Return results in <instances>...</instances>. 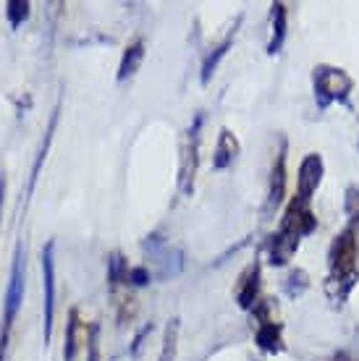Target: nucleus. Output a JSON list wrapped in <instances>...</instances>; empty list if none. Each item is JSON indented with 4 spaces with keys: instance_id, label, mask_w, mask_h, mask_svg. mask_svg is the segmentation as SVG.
I'll list each match as a JSON object with an SVG mask.
<instances>
[{
    "instance_id": "obj_1",
    "label": "nucleus",
    "mask_w": 359,
    "mask_h": 361,
    "mask_svg": "<svg viewBox=\"0 0 359 361\" xmlns=\"http://www.w3.org/2000/svg\"><path fill=\"white\" fill-rule=\"evenodd\" d=\"M359 280V244L354 228L346 226L341 233L333 235L328 246V278H325V293L336 307H343L349 301L351 290Z\"/></svg>"
},
{
    "instance_id": "obj_2",
    "label": "nucleus",
    "mask_w": 359,
    "mask_h": 361,
    "mask_svg": "<svg viewBox=\"0 0 359 361\" xmlns=\"http://www.w3.org/2000/svg\"><path fill=\"white\" fill-rule=\"evenodd\" d=\"M24 275H27V254H24V244L18 241L16 252H13V264H11L8 286H6V298H3V330H0V361H6V351H8V338L11 327L16 322V314L24 301Z\"/></svg>"
},
{
    "instance_id": "obj_3",
    "label": "nucleus",
    "mask_w": 359,
    "mask_h": 361,
    "mask_svg": "<svg viewBox=\"0 0 359 361\" xmlns=\"http://www.w3.org/2000/svg\"><path fill=\"white\" fill-rule=\"evenodd\" d=\"M312 92L314 102H317L320 110H328L333 102L346 105L351 92H354V79L343 68H339V66L320 63L312 68Z\"/></svg>"
},
{
    "instance_id": "obj_4",
    "label": "nucleus",
    "mask_w": 359,
    "mask_h": 361,
    "mask_svg": "<svg viewBox=\"0 0 359 361\" xmlns=\"http://www.w3.org/2000/svg\"><path fill=\"white\" fill-rule=\"evenodd\" d=\"M252 312H254V343H257V348H260L262 353H270V356L286 351V343H283V325L273 317L270 301H260Z\"/></svg>"
},
{
    "instance_id": "obj_5",
    "label": "nucleus",
    "mask_w": 359,
    "mask_h": 361,
    "mask_svg": "<svg viewBox=\"0 0 359 361\" xmlns=\"http://www.w3.org/2000/svg\"><path fill=\"white\" fill-rule=\"evenodd\" d=\"M142 249L147 254H150V259H153V275L158 280H168L173 278L176 272H181V267H184V252L181 249H176V246H171V241H165V238H160L158 233L147 235L142 241Z\"/></svg>"
},
{
    "instance_id": "obj_6",
    "label": "nucleus",
    "mask_w": 359,
    "mask_h": 361,
    "mask_svg": "<svg viewBox=\"0 0 359 361\" xmlns=\"http://www.w3.org/2000/svg\"><path fill=\"white\" fill-rule=\"evenodd\" d=\"M199 128H202V116L194 118V123L189 126L187 139L181 145V160H179V191L184 197L194 194V180H197L199 168Z\"/></svg>"
},
{
    "instance_id": "obj_7",
    "label": "nucleus",
    "mask_w": 359,
    "mask_h": 361,
    "mask_svg": "<svg viewBox=\"0 0 359 361\" xmlns=\"http://www.w3.org/2000/svg\"><path fill=\"white\" fill-rule=\"evenodd\" d=\"M42 290H45V301H42V335H45V345L53 338V319H55V241H47L42 249Z\"/></svg>"
},
{
    "instance_id": "obj_8",
    "label": "nucleus",
    "mask_w": 359,
    "mask_h": 361,
    "mask_svg": "<svg viewBox=\"0 0 359 361\" xmlns=\"http://www.w3.org/2000/svg\"><path fill=\"white\" fill-rule=\"evenodd\" d=\"M314 228H317V217H314L312 202H302V199L291 197V202L286 204V212L281 217L278 231L302 241L305 235L314 233Z\"/></svg>"
},
{
    "instance_id": "obj_9",
    "label": "nucleus",
    "mask_w": 359,
    "mask_h": 361,
    "mask_svg": "<svg viewBox=\"0 0 359 361\" xmlns=\"http://www.w3.org/2000/svg\"><path fill=\"white\" fill-rule=\"evenodd\" d=\"M286 186H288V176H286V139L281 136V145L276 149V157H273V165H270V178H268V197H265V215H276V209L283 204L286 199Z\"/></svg>"
},
{
    "instance_id": "obj_10",
    "label": "nucleus",
    "mask_w": 359,
    "mask_h": 361,
    "mask_svg": "<svg viewBox=\"0 0 359 361\" xmlns=\"http://www.w3.org/2000/svg\"><path fill=\"white\" fill-rule=\"evenodd\" d=\"M325 176V163L323 154L310 152L305 154V160L299 163V173H297V194L294 197L302 199V202H312V197L317 194L320 183H323Z\"/></svg>"
},
{
    "instance_id": "obj_11",
    "label": "nucleus",
    "mask_w": 359,
    "mask_h": 361,
    "mask_svg": "<svg viewBox=\"0 0 359 361\" xmlns=\"http://www.w3.org/2000/svg\"><path fill=\"white\" fill-rule=\"evenodd\" d=\"M260 262L247 264V270L239 275V283H236V304L244 312H252V309L260 304Z\"/></svg>"
},
{
    "instance_id": "obj_12",
    "label": "nucleus",
    "mask_w": 359,
    "mask_h": 361,
    "mask_svg": "<svg viewBox=\"0 0 359 361\" xmlns=\"http://www.w3.org/2000/svg\"><path fill=\"white\" fill-rule=\"evenodd\" d=\"M299 246H302V241H299V238H291V235H286L283 231L270 233L268 241H265L268 262L273 264V267H286V264L294 259V254L299 252Z\"/></svg>"
},
{
    "instance_id": "obj_13",
    "label": "nucleus",
    "mask_w": 359,
    "mask_h": 361,
    "mask_svg": "<svg viewBox=\"0 0 359 361\" xmlns=\"http://www.w3.org/2000/svg\"><path fill=\"white\" fill-rule=\"evenodd\" d=\"M242 154V142L239 136L231 131V128H220L218 134V145H216V154H213V171H228L231 165L239 160Z\"/></svg>"
},
{
    "instance_id": "obj_14",
    "label": "nucleus",
    "mask_w": 359,
    "mask_h": 361,
    "mask_svg": "<svg viewBox=\"0 0 359 361\" xmlns=\"http://www.w3.org/2000/svg\"><path fill=\"white\" fill-rule=\"evenodd\" d=\"M288 35V6L286 3H273L270 6V39H268V55H278Z\"/></svg>"
},
{
    "instance_id": "obj_15",
    "label": "nucleus",
    "mask_w": 359,
    "mask_h": 361,
    "mask_svg": "<svg viewBox=\"0 0 359 361\" xmlns=\"http://www.w3.org/2000/svg\"><path fill=\"white\" fill-rule=\"evenodd\" d=\"M239 24H242V16H239ZM239 24H236V27L231 29L216 47H213V53L205 55V61H202V73H199V82L202 84H210L213 73H216L218 66H220V61L228 55V50H231V45H234V39H236V32H239Z\"/></svg>"
},
{
    "instance_id": "obj_16",
    "label": "nucleus",
    "mask_w": 359,
    "mask_h": 361,
    "mask_svg": "<svg viewBox=\"0 0 359 361\" xmlns=\"http://www.w3.org/2000/svg\"><path fill=\"white\" fill-rule=\"evenodd\" d=\"M144 39L142 37H136L134 42H129V47L124 50V55H121V66H118V73H116V79L121 84L129 82L131 76H136V71H139V66H142L144 61Z\"/></svg>"
},
{
    "instance_id": "obj_17",
    "label": "nucleus",
    "mask_w": 359,
    "mask_h": 361,
    "mask_svg": "<svg viewBox=\"0 0 359 361\" xmlns=\"http://www.w3.org/2000/svg\"><path fill=\"white\" fill-rule=\"evenodd\" d=\"M81 335H87V330L81 327L79 309L69 312V322H66V345H63V361H76L81 345Z\"/></svg>"
},
{
    "instance_id": "obj_18",
    "label": "nucleus",
    "mask_w": 359,
    "mask_h": 361,
    "mask_svg": "<svg viewBox=\"0 0 359 361\" xmlns=\"http://www.w3.org/2000/svg\"><path fill=\"white\" fill-rule=\"evenodd\" d=\"M181 319L173 317L171 322L165 325V333H163V348H160V359L158 361H176V353H179V325Z\"/></svg>"
},
{
    "instance_id": "obj_19",
    "label": "nucleus",
    "mask_w": 359,
    "mask_h": 361,
    "mask_svg": "<svg viewBox=\"0 0 359 361\" xmlns=\"http://www.w3.org/2000/svg\"><path fill=\"white\" fill-rule=\"evenodd\" d=\"M126 275H129V262L121 252H110L108 254V283L110 288H116L121 283H126Z\"/></svg>"
},
{
    "instance_id": "obj_20",
    "label": "nucleus",
    "mask_w": 359,
    "mask_h": 361,
    "mask_svg": "<svg viewBox=\"0 0 359 361\" xmlns=\"http://www.w3.org/2000/svg\"><path fill=\"white\" fill-rule=\"evenodd\" d=\"M310 288V275H307L302 267H297V270H291L286 275V280H283V290H286L288 298H299L305 296V290Z\"/></svg>"
},
{
    "instance_id": "obj_21",
    "label": "nucleus",
    "mask_w": 359,
    "mask_h": 361,
    "mask_svg": "<svg viewBox=\"0 0 359 361\" xmlns=\"http://www.w3.org/2000/svg\"><path fill=\"white\" fill-rule=\"evenodd\" d=\"M32 13V3L29 0H8L6 3V16H8V24L13 29H18Z\"/></svg>"
},
{
    "instance_id": "obj_22",
    "label": "nucleus",
    "mask_w": 359,
    "mask_h": 361,
    "mask_svg": "<svg viewBox=\"0 0 359 361\" xmlns=\"http://www.w3.org/2000/svg\"><path fill=\"white\" fill-rule=\"evenodd\" d=\"M55 126H58V108H55L53 118H50V126H47V134H45V142H42V149H40V154H37V160H35V168H32V176H29V191L35 189L37 173H40V168H42V160H45V154H47V147H50V139H53V131H55Z\"/></svg>"
},
{
    "instance_id": "obj_23",
    "label": "nucleus",
    "mask_w": 359,
    "mask_h": 361,
    "mask_svg": "<svg viewBox=\"0 0 359 361\" xmlns=\"http://www.w3.org/2000/svg\"><path fill=\"white\" fill-rule=\"evenodd\" d=\"M153 280V270L147 264H136V267H129V275H126V283L134 286V288H142Z\"/></svg>"
},
{
    "instance_id": "obj_24",
    "label": "nucleus",
    "mask_w": 359,
    "mask_h": 361,
    "mask_svg": "<svg viewBox=\"0 0 359 361\" xmlns=\"http://www.w3.org/2000/svg\"><path fill=\"white\" fill-rule=\"evenodd\" d=\"M150 333H153V322H147V325L134 335V341H131V345H129V356H131V359H136V356L142 353V345H144V341L150 338Z\"/></svg>"
},
{
    "instance_id": "obj_25",
    "label": "nucleus",
    "mask_w": 359,
    "mask_h": 361,
    "mask_svg": "<svg viewBox=\"0 0 359 361\" xmlns=\"http://www.w3.org/2000/svg\"><path fill=\"white\" fill-rule=\"evenodd\" d=\"M98 353H100V325L90 327V338H87V361H98Z\"/></svg>"
},
{
    "instance_id": "obj_26",
    "label": "nucleus",
    "mask_w": 359,
    "mask_h": 361,
    "mask_svg": "<svg viewBox=\"0 0 359 361\" xmlns=\"http://www.w3.org/2000/svg\"><path fill=\"white\" fill-rule=\"evenodd\" d=\"M134 314H136V301L131 296L129 298H121V304H118V322H131L134 319Z\"/></svg>"
},
{
    "instance_id": "obj_27",
    "label": "nucleus",
    "mask_w": 359,
    "mask_h": 361,
    "mask_svg": "<svg viewBox=\"0 0 359 361\" xmlns=\"http://www.w3.org/2000/svg\"><path fill=\"white\" fill-rule=\"evenodd\" d=\"M333 361H359V356H354L351 351H336L333 353Z\"/></svg>"
},
{
    "instance_id": "obj_28",
    "label": "nucleus",
    "mask_w": 359,
    "mask_h": 361,
    "mask_svg": "<svg viewBox=\"0 0 359 361\" xmlns=\"http://www.w3.org/2000/svg\"><path fill=\"white\" fill-rule=\"evenodd\" d=\"M349 226L354 228V233H357V244H359V212H354V215H351Z\"/></svg>"
},
{
    "instance_id": "obj_29",
    "label": "nucleus",
    "mask_w": 359,
    "mask_h": 361,
    "mask_svg": "<svg viewBox=\"0 0 359 361\" xmlns=\"http://www.w3.org/2000/svg\"><path fill=\"white\" fill-rule=\"evenodd\" d=\"M3 197H6V176H0V209H3Z\"/></svg>"
}]
</instances>
